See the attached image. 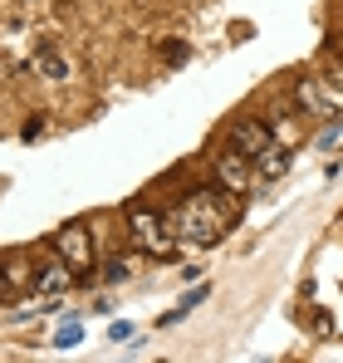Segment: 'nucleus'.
Wrapping results in <instances>:
<instances>
[{"instance_id":"nucleus-1","label":"nucleus","mask_w":343,"mask_h":363,"mask_svg":"<svg viewBox=\"0 0 343 363\" xmlns=\"http://www.w3.org/2000/svg\"><path fill=\"white\" fill-rule=\"evenodd\" d=\"M235 201H240V196H230L226 186H221V191H216V186H191V191H181L176 206L167 211L176 241L191 245V250L221 245L230 236V226H235Z\"/></svg>"},{"instance_id":"nucleus-2","label":"nucleus","mask_w":343,"mask_h":363,"mask_svg":"<svg viewBox=\"0 0 343 363\" xmlns=\"http://www.w3.org/2000/svg\"><path fill=\"white\" fill-rule=\"evenodd\" d=\"M128 241L137 245L147 260H172V255L181 250L167 211H152V206H133V211H128Z\"/></svg>"},{"instance_id":"nucleus-3","label":"nucleus","mask_w":343,"mask_h":363,"mask_svg":"<svg viewBox=\"0 0 343 363\" xmlns=\"http://www.w3.org/2000/svg\"><path fill=\"white\" fill-rule=\"evenodd\" d=\"M294 108L309 113V118L329 123V118H343V89L334 79H319V74H299L294 79Z\"/></svg>"},{"instance_id":"nucleus-4","label":"nucleus","mask_w":343,"mask_h":363,"mask_svg":"<svg viewBox=\"0 0 343 363\" xmlns=\"http://www.w3.org/2000/svg\"><path fill=\"white\" fill-rule=\"evenodd\" d=\"M50 245H55V255H64V260H69V265H74L84 280L94 275V265H99V245H94V231H89L84 221H69V226H59Z\"/></svg>"},{"instance_id":"nucleus-5","label":"nucleus","mask_w":343,"mask_h":363,"mask_svg":"<svg viewBox=\"0 0 343 363\" xmlns=\"http://www.w3.org/2000/svg\"><path fill=\"white\" fill-rule=\"evenodd\" d=\"M270 143H275V128H270L265 118H235L226 128V147H235V152H240V157H250V162H255Z\"/></svg>"},{"instance_id":"nucleus-6","label":"nucleus","mask_w":343,"mask_h":363,"mask_svg":"<svg viewBox=\"0 0 343 363\" xmlns=\"http://www.w3.org/2000/svg\"><path fill=\"white\" fill-rule=\"evenodd\" d=\"M74 285H79V270H74L64 255L40 260V275H35V295H40V300H64Z\"/></svg>"},{"instance_id":"nucleus-7","label":"nucleus","mask_w":343,"mask_h":363,"mask_svg":"<svg viewBox=\"0 0 343 363\" xmlns=\"http://www.w3.org/2000/svg\"><path fill=\"white\" fill-rule=\"evenodd\" d=\"M250 182H255L250 157H240L235 147H226V152L216 157V186H226L230 196H245V191H250Z\"/></svg>"},{"instance_id":"nucleus-8","label":"nucleus","mask_w":343,"mask_h":363,"mask_svg":"<svg viewBox=\"0 0 343 363\" xmlns=\"http://www.w3.org/2000/svg\"><path fill=\"white\" fill-rule=\"evenodd\" d=\"M0 270H5V285H10L15 300H30V295H35V275H40V265H35L30 255H5Z\"/></svg>"},{"instance_id":"nucleus-9","label":"nucleus","mask_w":343,"mask_h":363,"mask_svg":"<svg viewBox=\"0 0 343 363\" xmlns=\"http://www.w3.org/2000/svg\"><path fill=\"white\" fill-rule=\"evenodd\" d=\"M285 167H289V147H285V143H270V147L255 157V172H260V182L285 177Z\"/></svg>"},{"instance_id":"nucleus-10","label":"nucleus","mask_w":343,"mask_h":363,"mask_svg":"<svg viewBox=\"0 0 343 363\" xmlns=\"http://www.w3.org/2000/svg\"><path fill=\"white\" fill-rule=\"evenodd\" d=\"M35 74H40V79H55V84H64L74 69H69V60H64V55H55V50H40V55H35Z\"/></svg>"},{"instance_id":"nucleus-11","label":"nucleus","mask_w":343,"mask_h":363,"mask_svg":"<svg viewBox=\"0 0 343 363\" xmlns=\"http://www.w3.org/2000/svg\"><path fill=\"white\" fill-rule=\"evenodd\" d=\"M304 324H309L314 334H334V314H329V309H309V314H304Z\"/></svg>"},{"instance_id":"nucleus-12","label":"nucleus","mask_w":343,"mask_h":363,"mask_svg":"<svg viewBox=\"0 0 343 363\" xmlns=\"http://www.w3.org/2000/svg\"><path fill=\"white\" fill-rule=\"evenodd\" d=\"M74 344H79V314H74V319L55 334V349H74Z\"/></svg>"},{"instance_id":"nucleus-13","label":"nucleus","mask_w":343,"mask_h":363,"mask_svg":"<svg viewBox=\"0 0 343 363\" xmlns=\"http://www.w3.org/2000/svg\"><path fill=\"white\" fill-rule=\"evenodd\" d=\"M157 55H162V60H172V64H181L186 55H191V50H186L181 40H162V45H157Z\"/></svg>"},{"instance_id":"nucleus-14","label":"nucleus","mask_w":343,"mask_h":363,"mask_svg":"<svg viewBox=\"0 0 343 363\" xmlns=\"http://www.w3.org/2000/svg\"><path fill=\"white\" fill-rule=\"evenodd\" d=\"M128 275H133V265H128L123 255H118V260H108V270H103V280H108V285H118V280H128Z\"/></svg>"},{"instance_id":"nucleus-15","label":"nucleus","mask_w":343,"mask_h":363,"mask_svg":"<svg viewBox=\"0 0 343 363\" xmlns=\"http://www.w3.org/2000/svg\"><path fill=\"white\" fill-rule=\"evenodd\" d=\"M108 339H113V344H133L137 334H133V324H128V319H118V324H108Z\"/></svg>"},{"instance_id":"nucleus-16","label":"nucleus","mask_w":343,"mask_h":363,"mask_svg":"<svg viewBox=\"0 0 343 363\" xmlns=\"http://www.w3.org/2000/svg\"><path fill=\"white\" fill-rule=\"evenodd\" d=\"M206 295H211V285H201V290H191V295H186V300L176 304V309H181V314H191V309H196V304H206Z\"/></svg>"},{"instance_id":"nucleus-17","label":"nucleus","mask_w":343,"mask_h":363,"mask_svg":"<svg viewBox=\"0 0 343 363\" xmlns=\"http://www.w3.org/2000/svg\"><path fill=\"white\" fill-rule=\"evenodd\" d=\"M329 50H334V55L343 60V30H339V35H329Z\"/></svg>"},{"instance_id":"nucleus-18","label":"nucleus","mask_w":343,"mask_h":363,"mask_svg":"<svg viewBox=\"0 0 343 363\" xmlns=\"http://www.w3.org/2000/svg\"><path fill=\"white\" fill-rule=\"evenodd\" d=\"M334 84H339V89H343V60L334 64Z\"/></svg>"}]
</instances>
